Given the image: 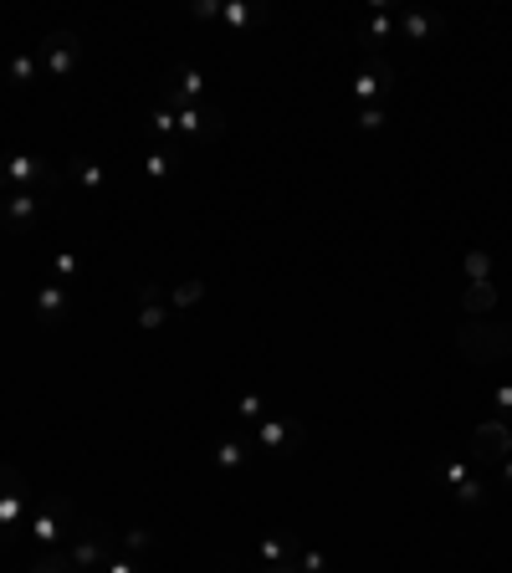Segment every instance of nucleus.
Here are the masks:
<instances>
[{"instance_id": "nucleus-3", "label": "nucleus", "mask_w": 512, "mask_h": 573, "mask_svg": "<svg viewBox=\"0 0 512 573\" xmlns=\"http://www.w3.org/2000/svg\"><path fill=\"white\" fill-rule=\"evenodd\" d=\"M21 517H26V476L16 466L0 461V533H21Z\"/></svg>"}, {"instance_id": "nucleus-17", "label": "nucleus", "mask_w": 512, "mask_h": 573, "mask_svg": "<svg viewBox=\"0 0 512 573\" xmlns=\"http://www.w3.org/2000/svg\"><path fill=\"white\" fill-rule=\"evenodd\" d=\"M400 31V11H390V0H374L369 6V26H364V41L374 47V41H390Z\"/></svg>"}, {"instance_id": "nucleus-23", "label": "nucleus", "mask_w": 512, "mask_h": 573, "mask_svg": "<svg viewBox=\"0 0 512 573\" xmlns=\"http://www.w3.org/2000/svg\"><path fill=\"white\" fill-rule=\"evenodd\" d=\"M246 440H221V446H216V471H241L246 466Z\"/></svg>"}, {"instance_id": "nucleus-29", "label": "nucleus", "mask_w": 512, "mask_h": 573, "mask_svg": "<svg viewBox=\"0 0 512 573\" xmlns=\"http://www.w3.org/2000/svg\"><path fill=\"white\" fill-rule=\"evenodd\" d=\"M149 128H154L159 139H175V134H180V128H175V108H154V113H149Z\"/></svg>"}, {"instance_id": "nucleus-13", "label": "nucleus", "mask_w": 512, "mask_h": 573, "mask_svg": "<svg viewBox=\"0 0 512 573\" xmlns=\"http://www.w3.org/2000/svg\"><path fill=\"white\" fill-rule=\"evenodd\" d=\"M446 481H451V492H456V502L461 507H482V481L472 476V466H466V461H446Z\"/></svg>"}, {"instance_id": "nucleus-34", "label": "nucleus", "mask_w": 512, "mask_h": 573, "mask_svg": "<svg viewBox=\"0 0 512 573\" xmlns=\"http://www.w3.org/2000/svg\"><path fill=\"white\" fill-rule=\"evenodd\" d=\"M359 128H364V134H374V128H384V108H364V113H359Z\"/></svg>"}, {"instance_id": "nucleus-16", "label": "nucleus", "mask_w": 512, "mask_h": 573, "mask_svg": "<svg viewBox=\"0 0 512 573\" xmlns=\"http://www.w3.org/2000/svg\"><path fill=\"white\" fill-rule=\"evenodd\" d=\"M297 553V543L287 533H267L262 543H256V568H287Z\"/></svg>"}, {"instance_id": "nucleus-22", "label": "nucleus", "mask_w": 512, "mask_h": 573, "mask_svg": "<svg viewBox=\"0 0 512 573\" xmlns=\"http://www.w3.org/2000/svg\"><path fill=\"white\" fill-rule=\"evenodd\" d=\"M205 297V282L200 277H190V282H180L175 292H164V302H169V313H180V307H195Z\"/></svg>"}, {"instance_id": "nucleus-8", "label": "nucleus", "mask_w": 512, "mask_h": 573, "mask_svg": "<svg viewBox=\"0 0 512 573\" xmlns=\"http://www.w3.org/2000/svg\"><path fill=\"white\" fill-rule=\"evenodd\" d=\"M461 348H466L472 359L512 354V328H461Z\"/></svg>"}, {"instance_id": "nucleus-24", "label": "nucleus", "mask_w": 512, "mask_h": 573, "mask_svg": "<svg viewBox=\"0 0 512 573\" xmlns=\"http://www.w3.org/2000/svg\"><path fill=\"white\" fill-rule=\"evenodd\" d=\"M77 272H82V256H77V251H57V256H52V282L72 287V282H77Z\"/></svg>"}, {"instance_id": "nucleus-4", "label": "nucleus", "mask_w": 512, "mask_h": 573, "mask_svg": "<svg viewBox=\"0 0 512 573\" xmlns=\"http://www.w3.org/2000/svg\"><path fill=\"white\" fill-rule=\"evenodd\" d=\"M303 420H287V415H267L262 425H256V451H267V456H287L303 446Z\"/></svg>"}, {"instance_id": "nucleus-30", "label": "nucleus", "mask_w": 512, "mask_h": 573, "mask_svg": "<svg viewBox=\"0 0 512 573\" xmlns=\"http://www.w3.org/2000/svg\"><path fill=\"white\" fill-rule=\"evenodd\" d=\"M492 282H472V292H466V307H472V313H487V307H492Z\"/></svg>"}, {"instance_id": "nucleus-6", "label": "nucleus", "mask_w": 512, "mask_h": 573, "mask_svg": "<svg viewBox=\"0 0 512 573\" xmlns=\"http://www.w3.org/2000/svg\"><path fill=\"white\" fill-rule=\"evenodd\" d=\"M472 456H477V461H497V466H502V461L512 456V430H507L502 420L477 425V430H472Z\"/></svg>"}, {"instance_id": "nucleus-19", "label": "nucleus", "mask_w": 512, "mask_h": 573, "mask_svg": "<svg viewBox=\"0 0 512 573\" xmlns=\"http://www.w3.org/2000/svg\"><path fill=\"white\" fill-rule=\"evenodd\" d=\"M67 174H72V180H77L82 190H103V180H108V174H103V164H98V159H88V154L67 159Z\"/></svg>"}, {"instance_id": "nucleus-25", "label": "nucleus", "mask_w": 512, "mask_h": 573, "mask_svg": "<svg viewBox=\"0 0 512 573\" xmlns=\"http://www.w3.org/2000/svg\"><path fill=\"white\" fill-rule=\"evenodd\" d=\"M333 563H328V553H318V548H297L292 553V573H328Z\"/></svg>"}, {"instance_id": "nucleus-21", "label": "nucleus", "mask_w": 512, "mask_h": 573, "mask_svg": "<svg viewBox=\"0 0 512 573\" xmlns=\"http://www.w3.org/2000/svg\"><path fill=\"white\" fill-rule=\"evenodd\" d=\"M26 573H77V563L62 553V548H41L36 558H31V568Z\"/></svg>"}, {"instance_id": "nucleus-18", "label": "nucleus", "mask_w": 512, "mask_h": 573, "mask_svg": "<svg viewBox=\"0 0 512 573\" xmlns=\"http://www.w3.org/2000/svg\"><path fill=\"white\" fill-rule=\"evenodd\" d=\"M441 31V21L431 16V11H400V36H410V41H431Z\"/></svg>"}, {"instance_id": "nucleus-26", "label": "nucleus", "mask_w": 512, "mask_h": 573, "mask_svg": "<svg viewBox=\"0 0 512 573\" xmlns=\"http://www.w3.org/2000/svg\"><path fill=\"white\" fill-rule=\"evenodd\" d=\"M236 420L262 425V420H267V400H262V394H241V400H236Z\"/></svg>"}, {"instance_id": "nucleus-9", "label": "nucleus", "mask_w": 512, "mask_h": 573, "mask_svg": "<svg viewBox=\"0 0 512 573\" xmlns=\"http://www.w3.org/2000/svg\"><path fill=\"white\" fill-rule=\"evenodd\" d=\"M195 16L200 21H226V26H262L267 21V6H241V0H216V6H210V0H200L195 6Z\"/></svg>"}, {"instance_id": "nucleus-7", "label": "nucleus", "mask_w": 512, "mask_h": 573, "mask_svg": "<svg viewBox=\"0 0 512 573\" xmlns=\"http://www.w3.org/2000/svg\"><path fill=\"white\" fill-rule=\"evenodd\" d=\"M205 98H210V82H205L200 67H175V72H169V93H164L169 108H180V103H205Z\"/></svg>"}, {"instance_id": "nucleus-35", "label": "nucleus", "mask_w": 512, "mask_h": 573, "mask_svg": "<svg viewBox=\"0 0 512 573\" xmlns=\"http://www.w3.org/2000/svg\"><path fill=\"white\" fill-rule=\"evenodd\" d=\"M492 400H497V410H502V415H512V379H507V384H497Z\"/></svg>"}, {"instance_id": "nucleus-1", "label": "nucleus", "mask_w": 512, "mask_h": 573, "mask_svg": "<svg viewBox=\"0 0 512 573\" xmlns=\"http://www.w3.org/2000/svg\"><path fill=\"white\" fill-rule=\"evenodd\" d=\"M36 62H41V72H47L52 82H67V77L77 72V62H82V41H77V31H52V36L36 47Z\"/></svg>"}, {"instance_id": "nucleus-10", "label": "nucleus", "mask_w": 512, "mask_h": 573, "mask_svg": "<svg viewBox=\"0 0 512 573\" xmlns=\"http://www.w3.org/2000/svg\"><path fill=\"white\" fill-rule=\"evenodd\" d=\"M390 82H395V67H390V62H369V67L354 77V87H349V93H354L364 108H374L384 93H390Z\"/></svg>"}, {"instance_id": "nucleus-12", "label": "nucleus", "mask_w": 512, "mask_h": 573, "mask_svg": "<svg viewBox=\"0 0 512 573\" xmlns=\"http://www.w3.org/2000/svg\"><path fill=\"white\" fill-rule=\"evenodd\" d=\"M67 558L77 563V573H103V563H108L113 553H108V543H103L98 533H82V538H72Z\"/></svg>"}, {"instance_id": "nucleus-15", "label": "nucleus", "mask_w": 512, "mask_h": 573, "mask_svg": "<svg viewBox=\"0 0 512 573\" xmlns=\"http://www.w3.org/2000/svg\"><path fill=\"white\" fill-rule=\"evenodd\" d=\"M139 328L144 333H154V328H164V318H169V302H164V287L159 282H149V287H139Z\"/></svg>"}, {"instance_id": "nucleus-31", "label": "nucleus", "mask_w": 512, "mask_h": 573, "mask_svg": "<svg viewBox=\"0 0 512 573\" xmlns=\"http://www.w3.org/2000/svg\"><path fill=\"white\" fill-rule=\"evenodd\" d=\"M149 543H154V533H144V527H128V533H123V553H128V558L144 553Z\"/></svg>"}, {"instance_id": "nucleus-32", "label": "nucleus", "mask_w": 512, "mask_h": 573, "mask_svg": "<svg viewBox=\"0 0 512 573\" xmlns=\"http://www.w3.org/2000/svg\"><path fill=\"white\" fill-rule=\"evenodd\" d=\"M487 267H492L487 251H472V256H466V277H472V282H487Z\"/></svg>"}, {"instance_id": "nucleus-14", "label": "nucleus", "mask_w": 512, "mask_h": 573, "mask_svg": "<svg viewBox=\"0 0 512 573\" xmlns=\"http://www.w3.org/2000/svg\"><path fill=\"white\" fill-rule=\"evenodd\" d=\"M62 512H67V502H52V507H41V512L31 517L36 548H57V543H62Z\"/></svg>"}, {"instance_id": "nucleus-36", "label": "nucleus", "mask_w": 512, "mask_h": 573, "mask_svg": "<svg viewBox=\"0 0 512 573\" xmlns=\"http://www.w3.org/2000/svg\"><path fill=\"white\" fill-rule=\"evenodd\" d=\"M502 476H507V487H512V456H507V461H502Z\"/></svg>"}, {"instance_id": "nucleus-27", "label": "nucleus", "mask_w": 512, "mask_h": 573, "mask_svg": "<svg viewBox=\"0 0 512 573\" xmlns=\"http://www.w3.org/2000/svg\"><path fill=\"white\" fill-rule=\"evenodd\" d=\"M36 67H41V62H36L31 52H16L6 72H11V82H16V87H31V82H36Z\"/></svg>"}, {"instance_id": "nucleus-2", "label": "nucleus", "mask_w": 512, "mask_h": 573, "mask_svg": "<svg viewBox=\"0 0 512 573\" xmlns=\"http://www.w3.org/2000/svg\"><path fill=\"white\" fill-rule=\"evenodd\" d=\"M52 180H57L52 159H36V154H6L0 159V190H36V185H52Z\"/></svg>"}, {"instance_id": "nucleus-28", "label": "nucleus", "mask_w": 512, "mask_h": 573, "mask_svg": "<svg viewBox=\"0 0 512 573\" xmlns=\"http://www.w3.org/2000/svg\"><path fill=\"white\" fill-rule=\"evenodd\" d=\"M144 174H149V180H169V174H175V154H169V149H154V154L144 159Z\"/></svg>"}, {"instance_id": "nucleus-20", "label": "nucleus", "mask_w": 512, "mask_h": 573, "mask_svg": "<svg viewBox=\"0 0 512 573\" xmlns=\"http://www.w3.org/2000/svg\"><path fill=\"white\" fill-rule=\"evenodd\" d=\"M36 313L57 323V318L67 313V287H62V282H47V287H36Z\"/></svg>"}, {"instance_id": "nucleus-5", "label": "nucleus", "mask_w": 512, "mask_h": 573, "mask_svg": "<svg viewBox=\"0 0 512 573\" xmlns=\"http://www.w3.org/2000/svg\"><path fill=\"white\" fill-rule=\"evenodd\" d=\"M175 128H180V134H190V139H221L226 123H221V113L210 108V103H180L175 108Z\"/></svg>"}, {"instance_id": "nucleus-11", "label": "nucleus", "mask_w": 512, "mask_h": 573, "mask_svg": "<svg viewBox=\"0 0 512 573\" xmlns=\"http://www.w3.org/2000/svg\"><path fill=\"white\" fill-rule=\"evenodd\" d=\"M36 215H41V195L36 190H11L6 200H0V226H11V231H26Z\"/></svg>"}, {"instance_id": "nucleus-33", "label": "nucleus", "mask_w": 512, "mask_h": 573, "mask_svg": "<svg viewBox=\"0 0 512 573\" xmlns=\"http://www.w3.org/2000/svg\"><path fill=\"white\" fill-rule=\"evenodd\" d=\"M103 573H139V563L128 558V553H113V558L103 563Z\"/></svg>"}]
</instances>
